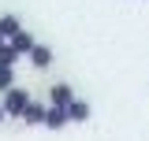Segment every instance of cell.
I'll return each mask as SVG.
<instances>
[{
    "label": "cell",
    "mask_w": 149,
    "mask_h": 141,
    "mask_svg": "<svg viewBox=\"0 0 149 141\" xmlns=\"http://www.w3.org/2000/svg\"><path fill=\"white\" fill-rule=\"evenodd\" d=\"M0 45H8V41H4V37H0Z\"/></svg>",
    "instance_id": "obj_12"
},
{
    "label": "cell",
    "mask_w": 149,
    "mask_h": 141,
    "mask_svg": "<svg viewBox=\"0 0 149 141\" xmlns=\"http://www.w3.org/2000/svg\"><path fill=\"white\" fill-rule=\"evenodd\" d=\"M71 100H74L71 86H63V82H60V86H52V93H49V108H67Z\"/></svg>",
    "instance_id": "obj_2"
},
{
    "label": "cell",
    "mask_w": 149,
    "mask_h": 141,
    "mask_svg": "<svg viewBox=\"0 0 149 141\" xmlns=\"http://www.w3.org/2000/svg\"><path fill=\"white\" fill-rule=\"evenodd\" d=\"M0 123H4V108H0Z\"/></svg>",
    "instance_id": "obj_11"
},
{
    "label": "cell",
    "mask_w": 149,
    "mask_h": 141,
    "mask_svg": "<svg viewBox=\"0 0 149 141\" xmlns=\"http://www.w3.org/2000/svg\"><path fill=\"white\" fill-rule=\"evenodd\" d=\"M11 82H15L11 67H4V63H0V89H11Z\"/></svg>",
    "instance_id": "obj_10"
},
{
    "label": "cell",
    "mask_w": 149,
    "mask_h": 141,
    "mask_svg": "<svg viewBox=\"0 0 149 141\" xmlns=\"http://www.w3.org/2000/svg\"><path fill=\"white\" fill-rule=\"evenodd\" d=\"M63 111H67V123H86V119H90V104H86V100H78V97H74Z\"/></svg>",
    "instance_id": "obj_3"
},
{
    "label": "cell",
    "mask_w": 149,
    "mask_h": 141,
    "mask_svg": "<svg viewBox=\"0 0 149 141\" xmlns=\"http://www.w3.org/2000/svg\"><path fill=\"white\" fill-rule=\"evenodd\" d=\"M30 63H34V67H49V63H52V48H49V45H34V48H30Z\"/></svg>",
    "instance_id": "obj_4"
},
{
    "label": "cell",
    "mask_w": 149,
    "mask_h": 141,
    "mask_svg": "<svg viewBox=\"0 0 149 141\" xmlns=\"http://www.w3.org/2000/svg\"><path fill=\"white\" fill-rule=\"evenodd\" d=\"M19 30H22V26H19L15 15H4V19H0V37H15Z\"/></svg>",
    "instance_id": "obj_8"
},
{
    "label": "cell",
    "mask_w": 149,
    "mask_h": 141,
    "mask_svg": "<svg viewBox=\"0 0 149 141\" xmlns=\"http://www.w3.org/2000/svg\"><path fill=\"white\" fill-rule=\"evenodd\" d=\"M22 119H26V123H34V126H41V119H45V104L30 100V104L22 108Z\"/></svg>",
    "instance_id": "obj_7"
},
{
    "label": "cell",
    "mask_w": 149,
    "mask_h": 141,
    "mask_svg": "<svg viewBox=\"0 0 149 141\" xmlns=\"http://www.w3.org/2000/svg\"><path fill=\"white\" fill-rule=\"evenodd\" d=\"M26 104H30L26 89H15V86L4 89V104H0V108H4V115H22V108H26Z\"/></svg>",
    "instance_id": "obj_1"
},
{
    "label": "cell",
    "mask_w": 149,
    "mask_h": 141,
    "mask_svg": "<svg viewBox=\"0 0 149 141\" xmlns=\"http://www.w3.org/2000/svg\"><path fill=\"white\" fill-rule=\"evenodd\" d=\"M34 45H37V41H34V37H30V34H26V30H19V34L11 37V48H15V56H22V52H30Z\"/></svg>",
    "instance_id": "obj_6"
},
{
    "label": "cell",
    "mask_w": 149,
    "mask_h": 141,
    "mask_svg": "<svg viewBox=\"0 0 149 141\" xmlns=\"http://www.w3.org/2000/svg\"><path fill=\"white\" fill-rule=\"evenodd\" d=\"M67 123V111H63V108H45V119H41V126H63Z\"/></svg>",
    "instance_id": "obj_5"
},
{
    "label": "cell",
    "mask_w": 149,
    "mask_h": 141,
    "mask_svg": "<svg viewBox=\"0 0 149 141\" xmlns=\"http://www.w3.org/2000/svg\"><path fill=\"white\" fill-rule=\"evenodd\" d=\"M15 59H19V56H15V48H11V45H0V63H4V67H11Z\"/></svg>",
    "instance_id": "obj_9"
}]
</instances>
